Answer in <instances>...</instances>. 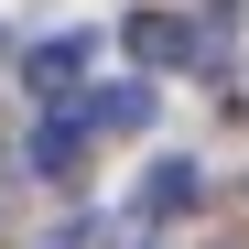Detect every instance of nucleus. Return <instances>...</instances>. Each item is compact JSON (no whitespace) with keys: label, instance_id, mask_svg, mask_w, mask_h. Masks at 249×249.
<instances>
[{"label":"nucleus","instance_id":"nucleus-3","mask_svg":"<svg viewBox=\"0 0 249 249\" xmlns=\"http://www.w3.org/2000/svg\"><path fill=\"white\" fill-rule=\"evenodd\" d=\"M87 54H98L87 33H44V44H33V65H22V76H33V98H65L76 76H87Z\"/></svg>","mask_w":249,"mask_h":249},{"label":"nucleus","instance_id":"nucleus-1","mask_svg":"<svg viewBox=\"0 0 249 249\" xmlns=\"http://www.w3.org/2000/svg\"><path fill=\"white\" fill-rule=\"evenodd\" d=\"M87 141H98V119H87V108H54L44 130H33V174H44V184H76Z\"/></svg>","mask_w":249,"mask_h":249},{"label":"nucleus","instance_id":"nucleus-4","mask_svg":"<svg viewBox=\"0 0 249 249\" xmlns=\"http://www.w3.org/2000/svg\"><path fill=\"white\" fill-rule=\"evenodd\" d=\"M195 195H206V174H195V162H152V184H141V217H184Z\"/></svg>","mask_w":249,"mask_h":249},{"label":"nucleus","instance_id":"nucleus-5","mask_svg":"<svg viewBox=\"0 0 249 249\" xmlns=\"http://www.w3.org/2000/svg\"><path fill=\"white\" fill-rule=\"evenodd\" d=\"M152 108H162V98L141 87V76H130V87H98V98H87V119H98V130H152Z\"/></svg>","mask_w":249,"mask_h":249},{"label":"nucleus","instance_id":"nucleus-2","mask_svg":"<svg viewBox=\"0 0 249 249\" xmlns=\"http://www.w3.org/2000/svg\"><path fill=\"white\" fill-rule=\"evenodd\" d=\"M130 54L141 65H195V54H217V33H195L174 11H130Z\"/></svg>","mask_w":249,"mask_h":249}]
</instances>
